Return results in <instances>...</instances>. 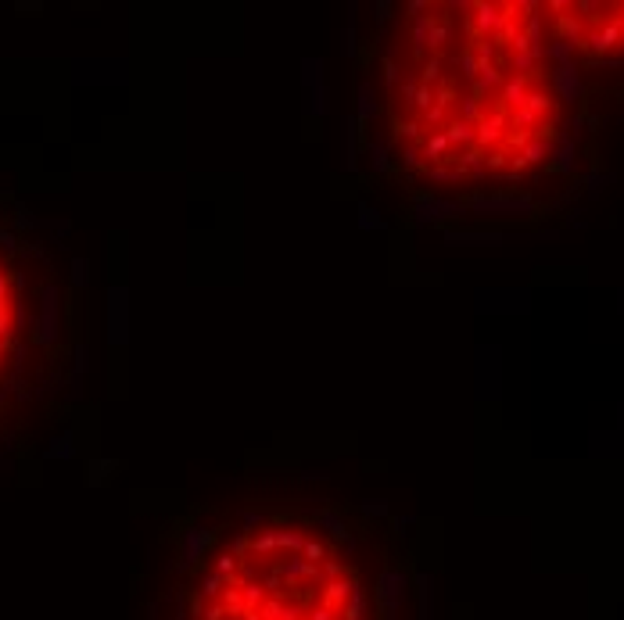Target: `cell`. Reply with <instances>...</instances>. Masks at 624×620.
<instances>
[{"label":"cell","mask_w":624,"mask_h":620,"mask_svg":"<svg viewBox=\"0 0 624 620\" xmlns=\"http://www.w3.org/2000/svg\"><path fill=\"white\" fill-rule=\"evenodd\" d=\"M61 456H65V459L72 456V438H69V434H65V438H58L54 448H47V459H61Z\"/></svg>","instance_id":"7a4b0ae2"},{"label":"cell","mask_w":624,"mask_h":620,"mask_svg":"<svg viewBox=\"0 0 624 620\" xmlns=\"http://www.w3.org/2000/svg\"><path fill=\"white\" fill-rule=\"evenodd\" d=\"M58 334V287H44V298H40V319H36V337L40 341H54Z\"/></svg>","instance_id":"6da1fadb"}]
</instances>
